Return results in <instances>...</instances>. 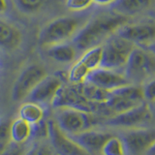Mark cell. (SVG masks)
I'll list each match as a JSON object with an SVG mask.
<instances>
[{
  "label": "cell",
  "mask_w": 155,
  "mask_h": 155,
  "mask_svg": "<svg viewBox=\"0 0 155 155\" xmlns=\"http://www.w3.org/2000/svg\"><path fill=\"white\" fill-rule=\"evenodd\" d=\"M152 107H150V109H151V110H152V114H155V102L154 103H152Z\"/></svg>",
  "instance_id": "35"
},
{
  "label": "cell",
  "mask_w": 155,
  "mask_h": 155,
  "mask_svg": "<svg viewBox=\"0 0 155 155\" xmlns=\"http://www.w3.org/2000/svg\"><path fill=\"white\" fill-rule=\"evenodd\" d=\"M24 155H39V147H37L36 144L32 145L31 147L27 149L26 153Z\"/></svg>",
  "instance_id": "31"
},
{
  "label": "cell",
  "mask_w": 155,
  "mask_h": 155,
  "mask_svg": "<svg viewBox=\"0 0 155 155\" xmlns=\"http://www.w3.org/2000/svg\"><path fill=\"white\" fill-rule=\"evenodd\" d=\"M48 55L58 63H71L76 59L77 50L72 44L59 43L48 47Z\"/></svg>",
  "instance_id": "17"
},
{
  "label": "cell",
  "mask_w": 155,
  "mask_h": 155,
  "mask_svg": "<svg viewBox=\"0 0 155 155\" xmlns=\"http://www.w3.org/2000/svg\"><path fill=\"white\" fill-rule=\"evenodd\" d=\"M145 155H155V143L152 147L147 150V152L145 153Z\"/></svg>",
  "instance_id": "34"
},
{
  "label": "cell",
  "mask_w": 155,
  "mask_h": 155,
  "mask_svg": "<svg viewBox=\"0 0 155 155\" xmlns=\"http://www.w3.org/2000/svg\"><path fill=\"white\" fill-rule=\"evenodd\" d=\"M10 137L13 143L25 144L32 137V125L21 117H17L10 123Z\"/></svg>",
  "instance_id": "18"
},
{
  "label": "cell",
  "mask_w": 155,
  "mask_h": 155,
  "mask_svg": "<svg viewBox=\"0 0 155 155\" xmlns=\"http://www.w3.org/2000/svg\"><path fill=\"white\" fill-rule=\"evenodd\" d=\"M102 56H103V47L99 45L86 50L80 58V60L91 72L97 69V68L101 67Z\"/></svg>",
  "instance_id": "21"
},
{
  "label": "cell",
  "mask_w": 155,
  "mask_h": 155,
  "mask_svg": "<svg viewBox=\"0 0 155 155\" xmlns=\"http://www.w3.org/2000/svg\"><path fill=\"white\" fill-rule=\"evenodd\" d=\"M85 17L65 16L59 17L48 22L39 34V43L44 47H50L59 43H64L73 39L78 31L87 21Z\"/></svg>",
  "instance_id": "2"
},
{
  "label": "cell",
  "mask_w": 155,
  "mask_h": 155,
  "mask_svg": "<svg viewBox=\"0 0 155 155\" xmlns=\"http://www.w3.org/2000/svg\"><path fill=\"white\" fill-rule=\"evenodd\" d=\"M7 10H8L7 0H0V15L6 13Z\"/></svg>",
  "instance_id": "32"
},
{
  "label": "cell",
  "mask_w": 155,
  "mask_h": 155,
  "mask_svg": "<svg viewBox=\"0 0 155 155\" xmlns=\"http://www.w3.org/2000/svg\"><path fill=\"white\" fill-rule=\"evenodd\" d=\"M92 4V0H66V7L72 12L85 11Z\"/></svg>",
  "instance_id": "26"
},
{
  "label": "cell",
  "mask_w": 155,
  "mask_h": 155,
  "mask_svg": "<svg viewBox=\"0 0 155 155\" xmlns=\"http://www.w3.org/2000/svg\"><path fill=\"white\" fill-rule=\"evenodd\" d=\"M121 139L127 153L130 155H145L155 143V128L129 129Z\"/></svg>",
  "instance_id": "10"
},
{
  "label": "cell",
  "mask_w": 155,
  "mask_h": 155,
  "mask_svg": "<svg viewBox=\"0 0 155 155\" xmlns=\"http://www.w3.org/2000/svg\"><path fill=\"white\" fill-rule=\"evenodd\" d=\"M116 35L131 42L135 46L143 47L155 40V22H128L118 29Z\"/></svg>",
  "instance_id": "11"
},
{
  "label": "cell",
  "mask_w": 155,
  "mask_h": 155,
  "mask_svg": "<svg viewBox=\"0 0 155 155\" xmlns=\"http://www.w3.org/2000/svg\"><path fill=\"white\" fill-rule=\"evenodd\" d=\"M64 84L60 76L47 75L27 96L26 101L40 105L51 104L57 92Z\"/></svg>",
  "instance_id": "13"
},
{
  "label": "cell",
  "mask_w": 155,
  "mask_h": 155,
  "mask_svg": "<svg viewBox=\"0 0 155 155\" xmlns=\"http://www.w3.org/2000/svg\"><path fill=\"white\" fill-rule=\"evenodd\" d=\"M26 151L27 148H25L24 144H16L12 143L9 147L0 155H24Z\"/></svg>",
  "instance_id": "28"
},
{
  "label": "cell",
  "mask_w": 155,
  "mask_h": 155,
  "mask_svg": "<svg viewBox=\"0 0 155 155\" xmlns=\"http://www.w3.org/2000/svg\"><path fill=\"white\" fill-rule=\"evenodd\" d=\"M48 75L46 69L40 64L28 65L21 72L12 88V100L22 102L34 89L39 82Z\"/></svg>",
  "instance_id": "7"
},
{
  "label": "cell",
  "mask_w": 155,
  "mask_h": 155,
  "mask_svg": "<svg viewBox=\"0 0 155 155\" xmlns=\"http://www.w3.org/2000/svg\"><path fill=\"white\" fill-rule=\"evenodd\" d=\"M142 48H143L144 50H147L150 53H152L153 55H155V40L152 41V42H150V43H148V44H147V45L143 46Z\"/></svg>",
  "instance_id": "29"
},
{
  "label": "cell",
  "mask_w": 155,
  "mask_h": 155,
  "mask_svg": "<svg viewBox=\"0 0 155 155\" xmlns=\"http://www.w3.org/2000/svg\"><path fill=\"white\" fill-rule=\"evenodd\" d=\"M89 69L80 59L76 61L68 71L67 80L71 84H81L86 81L87 76L89 75Z\"/></svg>",
  "instance_id": "22"
},
{
  "label": "cell",
  "mask_w": 155,
  "mask_h": 155,
  "mask_svg": "<svg viewBox=\"0 0 155 155\" xmlns=\"http://www.w3.org/2000/svg\"><path fill=\"white\" fill-rule=\"evenodd\" d=\"M124 74L131 84H144L155 77V55L136 46L124 67Z\"/></svg>",
  "instance_id": "3"
},
{
  "label": "cell",
  "mask_w": 155,
  "mask_h": 155,
  "mask_svg": "<svg viewBox=\"0 0 155 155\" xmlns=\"http://www.w3.org/2000/svg\"><path fill=\"white\" fill-rule=\"evenodd\" d=\"M39 155H51V150L48 147H39Z\"/></svg>",
  "instance_id": "33"
},
{
  "label": "cell",
  "mask_w": 155,
  "mask_h": 155,
  "mask_svg": "<svg viewBox=\"0 0 155 155\" xmlns=\"http://www.w3.org/2000/svg\"><path fill=\"white\" fill-rule=\"evenodd\" d=\"M152 115L153 114L150 106L147 102H143L139 106H136L123 113L110 116L105 121V124L110 127L136 129L140 128L144 124L150 122Z\"/></svg>",
  "instance_id": "8"
},
{
  "label": "cell",
  "mask_w": 155,
  "mask_h": 155,
  "mask_svg": "<svg viewBox=\"0 0 155 155\" xmlns=\"http://www.w3.org/2000/svg\"><path fill=\"white\" fill-rule=\"evenodd\" d=\"M93 3L101 5V6H107V5H113L116 0H92Z\"/></svg>",
  "instance_id": "30"
},
{
  "label": "cell",
  "mask_w": 155,
  "mask_h": 155,
  "mask_svg": "<svg viewBox=\"0 0 155 155\" xmlns=\"http://www.w3.org/2000/svg\"><path fill=\"white\" fill-rule=\"evenodd\" d=\"M10 123L11 121L0 122V154L3 153L12 143L11 137H10Z\"/></svg>",
  "instance_id": "25"
},
{
  "label": "cell",
  "mask_w": 155,
  "mask_h": 155,
  "mask_svg": "<svg viewBox=\"0 0 155 155\" xmlns=\"http://www.w3.org/2000/svg\"><path fill=\"white\" fill-rule=\"evenodd\" d=\"M22 41L21 31L14 24L0 19V48L11 51L18 48Z\"/></svg>",
  "instance_id": "16"
},
{
  "label": "cell",
  "mask_w": 155,
  "mask_h": 155,
  "mask_svg": "<svg viewBox=\"0 0 155 155\" xmlns=\"http://www.w3.org/2000/svg\"><path fill=\"white\" fill-rule=\"evenodd\" d=\"M46 116V110L40 104L26 101L23 103L18 110V117L25 120L29 124L34 125L43 121Z\"/></svg>",
  "instance_id": "19"
},
{
  "label": "cell",
  "mask_w": 155,
  "mask_h": 155,
  "mask_svg": "<svg viewBox=\"0 0 155 155\" xmlns=\"http://www.w3.org/2000/svg\"><path fill=\"white\" fill-rule=\"evenodd\" d=\"M143 87V93L144 97V101L148 103H154L155 102V77L152 79L147 81L142 85Z\"/></svg>",
  "instance_id": "27"
},
{
  "label": "cell",
  "mask_w": 155,
  "mask_h": 155,
  "mask_svg": "<svg viewBox=\"0 0 155 155\" xmlns=\"http://www.w3.org/2000/svg\"><path fill=\"white\" fill-rule=\"evenodd\" d=\"M47 2L48 0H14L15 6L18 11L26 15L39 12Z\"/></svg>",
  "instance_id": "24"
},
{
  "label": "cell",
  "mask_w": 155,
  "mask_h": 155,
  "mask_svg": "<svg viewBox=\"0 0 155 155\" xmlns=\"http://www.w3.org/2000/svg\"><path fill=\"white\" fill-rule=\"evenodd\" d=\"M85 81L110 92L131 84L124 73H120L117 70L106 69L103 67L91 71Z\"/></svg>",
  "instance_id": "12"
},
{
  "label": "cell",
  "mask_w": 155,
  "mask_h": 155,
  "mask_svg": "<svg viewBox=\"0 0 155 155\" xmlns=\"http://www.w3.org/2000/svg\"><path fill=\"white\" fill-rule=\"evenodd\" d=\"M103 47L101 67L106 69L119 70L124 68L128 58L136 47L134 44L115 35L110 37Z\"/></svg>",
  "instance_id": "6"
},
{
  "label": "cell",
  "mask_w": 155,
  "mask_h": 155,
  "mask_svg": "<svg viewBox=\"0 0 155 155\" xmlns=\"http://www.w3.org/2000/svg\"><path fill=\"white\" fill-rule=\"evenodd\" d=\"M81 90L84 98L93 104L105 103L110 97V91L102 89L100 87L87 81L81 84Z\"/></svg>",
  "instance_id": "20"
},
{
  "label": "cell",
  "mask_w": 155,
  "mask_h": 155,
  "mask_svg": "<svg viewBox=\"0 0 155 155\" xmlns=\"http://www.w3.org/2000/svg\"><path fill=\"white\" fill-rule=\"evenodd\" d=\"M48 138L56 155H89L71 136L59 128L54 119L48 120Z\"/></svg>",
  "instance_id": "9"
},
{
  "label": "cell",
  "mask_w": 155,
  "mask_h": 155,
  "mask_svg": "<svg viewBox=\"0 0 155 155\" xmlns=\"http://www.w3.org/2000/svg\"><path fill=\"white\" fill-rule=\"evenodd\" d=\"M126 148L121 138L111 136L105 143L101 150V155H126Z\"/></svg>",
  "instance_id": "23"
},
{
  "label": "cell",
  "mask_w": 155,
  "mask_h": 155,
  "mask_svg": "<svg viewBox=\"0 0 155 155\" xmlns=\"http://www.w3.org/2000/svg\"><path fill=\"white\" fill-rule=\"evenodd\" d=\"M111 136L113 134L106 132V131L90 128L82 131L79 134L73 135L71 137L89 155H98L101 154V150L105 143Z\"/></svg>",
  "instance_id": "14"
},
{
  "label": "cell",
  "mask_w": 155,
  "mask_h": 155,
  "mask_svg": "<svg viewBox=\"0 0 155 155\" xmlns=\"http://www.w3.org/2000/svg\"><path fill=\"white\" fill-rule=\"evenodd\" d=\"M143 87L139 84H129L110 92V97L104 103L107 114L110 116L123 113L143 103Z\"/></svg>",
  "instance_id": "4"
},
{
  "label": "cell",
  "mask_w": 155,
  "mask_h": 155,
  "mask_svg": "<svg viewBox=\"0 0 155 155\" xmlns=\"http://www.w3.org/2000/svg\"><path fill=\"white\" fill-rule=\"evenodd\" d=\"M155 4V0H116L111 5V11L131 18L145 12Z\"/></svg>",
  "instance_id": "15"
},
{
  "label": "cell",
  "mask_w": 155,
  "mask_h": 155,
  "mask_svg": "<svg viewBox=\"0 0 155 155\" xmlns=\"http://www.w3.org/2000/svg\"><path fill=\"white\" fill-rule=\"evenodd\" d=\"M53 119L63 132L69 136L90 129L96 123L93 114L73 108H57Z\"/></svg>",
  "instance_id": "5"
},
{
  "label": "cell",
  "mask_w": 155,
  "mask_h": 155,
  "mask_svg": "<svg viewBox=\"0 0 155 155\" xmlns=\"http://www.w3.org/2000/svg\"><path fill=\"white\" fill-rule=\"evenodd\" d=\"M129 18L114 12L102 13L87 19L76 35L72 39V45L78 51H85L90 48L99 46L101 42L108 40L113 34L117 32L126 23Z\"/></svg>",
  "instance_id": "1"
}]
</instances>
